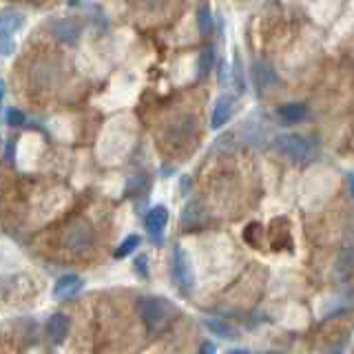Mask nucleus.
<instances>
[{
  "label": "nucleus",
  "mask_w": 354,
  "mask_h": 354,
  "mask_svg": "<svg viewBox=\"0 0 354 354\" xmlns=\"http://www.w3.org/2000/svg\"><path fill=\"white\" fill-rule=\"evenodd\" d=\"M138 308H140L142 319L147 321L149 326L162 324V321L166 319V315H169V306H166V301H162V299H158V297H144V299H140Z\"/></svg>",
  "instance_id": "nucleus-4"
},
{
  "label": "nucleus",
  "mask_w": 354,
  "mask_h": 354,
  "mask_svg": "<svg viewBox=\"0 0 354 354\" xmlns=\"http://www.w3.org/2000/svg\"><path fill=\"white\" fill-rule=\"evenodd\" d=\"M279 115H281V120H286V122H301L304 118H306V106L304 104H299V102H290V104H283L281 109H279Z\"/></svg>",
  "instance_id": "nucleus-15"
},
{
  "label": "nucleus",
  "mask_w": 354,
  "mask_h": 354,
  "mask_svg": "<svg viewBox=\"0 0 354 354\" xmlns=\"http://www.w3.org/2000/svg\"><path fill=\"white\" fill-rule=\"evenodd\" d=\"M140 241H142V239H140L138 235H129V237H127L124 241H122L120 246H118V250H115V257H118V259L127 257V254H131L133 250H136V248L140 246Z\"/></svg>",
  "instance_id": "nucleus-18"
},
{
  "label": "nucleus",
  "mask_w": 354,
  "mask_h": 354,
  "mask_svg": "<svg viewBox=\"0 0 354 354\" xmlns=\"http://www.w3.org/2000/svg\"><path fill=\"white\" fill-rule=\"evenodd\" d=\"M11 53H14V42H11V36L0 33V55H11Z\"/></svg>",
  "instance_id": "nucleus-21"
},
{
  "label": "nucleus",
  "mask_w": 354,
  "mask_h": 354,
  "mask_svg": "<svg viewBox=\"0 0 354 354\" xmlns=\"http://www.w3.org/2000/svg\"><path fill=\"white\" fill-rule=\"evenodd\" d=\"M80 286H82V281H80V277H77V274H64L53 286V299L64 301V299L73 297L77 290H80Z\"/></svg>",
  "instance_id": "nucleus-8"
},
{
  "label": "nucleus",
  "mask_w": 354,
  "mask_h": 354,
  "mask_svg": "<svg viewBox=\"0 0 354 354\" xmlns=\"http://www.w3.org/2000/svg\"><path fill=\"white\" fill-rule=\"evenodd\" d=\"M206 328L210 332H215L217 337H224V339L237 337V330L232 326H228L226 321H219V319H206Z\"/></svg>",
  "instance_id": "nucleus-16"
},
{
  "label": "nucleus",
  "mask_w": 354,
  "mask_h": 354,
  "mask_svg": "<svg viewBox=\"0 0 354 354\" xmlns=\"http://www.w3.org/2000/svg\"><path fill=\"white\" fill-rule=\"evenodd\" d=\"M14 153H16V142L9 140L7 147H5V160H7V164H14Z\"/></svg>",
  "instance_id": "nucleus-22"
},
{
  "label": "nucleus",
  "mask_w": 354,
  "mask_h": 354,
  "mask_svg": "<svg viewBox=\"0 0 354 354\" xmlns=\"http://www.w3.org/2000/svg\"><path fill=\"white\" fill-rule=\"evenodd\" d=\"M204 221V208L202 204H197V202H191L186 208H184V215H182V226L186 230H193L197 228L199 224Z\"/></svg>",
  "instance_id": "nucleus-12"
},
{
  "label": "nucleus",
  "mask_w": 354,
  "mask_h": 354,
  "mask_svg": "<svg viewBox=\"0 0 354 354\" xmlns=\"http://www.w3.org/2000/svg\"><path fill=\"white\" fill-rule=\"evenodd\" d=\"M232 77H235L237 93H243V91H246V80H243V71H241V62H239V58H235V69H232Z\"/></svg>",
  "instance_id": "nucleus-19"
},
{
  "label": "nucleus",
  "mask_w": 354,
  "mask_h": 354,
  "mask_svg": "<svg viewBox=\"0 0 354 354\" xmlns=\"http://www.w3.org/2000/svg\"><path fill=\"white\" fill-rule=\"evenodd\" d=\"M5 118H7L9 127H22V124H25V113H22L20 109H9Z\"/></svg>",
  "instance_id": "nucleus-20"
},
{
  "label": "nucleus",
  "mask_w": 354,
  "mask_h": 354,
  "mask_svg": "<svg viewBox=\"0 0 354 354\" xmlns=\"http://www.w3.org/2000/svg\"><path fill=\"white\" fill-rule=\"evenodd\" d=\"M195 18H197V31L202 33V36H208V33L213 31V16H210V9L206 3L197 7Z\"/></svg>",
  "instance_id": "nucleus-13"
},
{
  "label": "nucleus",
  "mask_w": 354,
  "mask_h": 354,
  "mask_svg": "<svg viewBox=\"0 0 354 354\" xmlns=\"http://www.w3.org/2000/svg\"><path fill=\"white\" fill-rule=\"evenodd\" d=\"M64 246L71 250H88L93 246V228L86 221H73L64 232Z\"/></svg>",
  "instance_id": "nucleus-3"
},
{
  "label": "nucleus",
  "mask_w": 354,
  "mask_h": 354,
  "mask_svg": "<svg viewBox=\"0 0 354 354\" xmlns=\"http://www.w3.org/2000/svg\"><path fill=\"white\" fill-rule=\"evenodd\" d=\"M142 3L147 5V7H160V5L166 3V0H142Z\"/></svg>",
  "instance_id": "nucleus-24"
},
{
  "label": "nucleus",
  "mask_w": 354,
  "mask_h": 354,
  "mask_svg": "<svg viewBox=\"0 0 354 354\" xmlns=\"http://www.w3.org/2000/svg\"><path fill=\"white\" fill-rule=\"evenodd\" d=\"M166 224H169V210H166L164 206H155L149 210L147 219H144V226H147V232L149 237L155 241V243H162V232L166 228Z\"/></svg>",
  "instance_id": "nucleus-6"
},
{
  "label": "nucleus",
  "mask_w": 354,
  "mask_h": 354,
  "mask_svg": "<svg viewBox=\"0 0 354 354\" xmlns=\"http://www.w3.org/2000/svg\"><path fill=\"white\" fill-rule=\"evenodd\" d=\"M230 113H232V100L228 95H221L217 102H215L213 115H210V127H213V129H221L230 120Z\"/></svg>",
  "instance_id": "nucleus-10"
},
{
  "label": "nucleus",
  "mask_w": 354,
  "mask_h": 354,
  "mask_svg": "<svg viewBox=\"0 0 354 354\" xmlns=\"http://www.w3.org/2000/svg\"><path fill=\"white\" fill-rule=\"evenodd\" d=\"M202 352H215V346H210V343H204V346H202Z\"/></svg>",
  "instance_id": "nucleus-25"
},
{
  "label": "nucleus",
  "mask_w": 354,
  "mask_h": 354,
  "mask_svg": "<svg viewBox=\"0 0 354 354\" xmlns=\"http://www.w3.org/2000/svg\"><path fill=\"white\" fill-rule=\"evenodd\" d=\"M22 22H25V16L20 14L16 9H3L0 11V33H5V36H11V33H16Z\"/></svg>",
  "instance_id": "nucleus-11"
},
{
  "label": "nucleus",
  "mask_w": 354,
  "mask_h": 354,
  "mask_svg": "<svg viewBox=\"0 0 354 354\" xmlns=\"http://www.w3.org/2000/svg\"><path fill=\"white\" fill-rule=\"evenodd\" d=\"M193 131H195V118L182 115L180 120H175L173 124L166 129V142L173 144V147H180V144H184L193 136Z\"/></svg>",
  "instance_id": "nucleus-5"
},
{
  "label": "nucleus",
  "mask_w": 354,
  "mask_h": 354,
  "mask_svg": "<svg viewBox=\"0 0 354 354\" xmlns=\"http://www.w3.org/2000/svg\"><path fill=\"white\" fill-rule=\"evenodd\" d=\"M44 332H47V339L51 343H62L69 335V319L64 315H53L49 317L47 326H44Z\"/></svg>",
  "instance_id": "nucleus-9"
},
{
  "label": "nucleus",
  "mask_w": 354,
  "mask_h": 354,
  "mask_svg": "<svg viewBox=\"0 0 354 354\" xmlns=\"http://www.w3.org/2000/svg\"><path fill=\"white\" fill-rule=\"evenodd\" d=\"M3 95H5V82L0 80V104H3Z\"/></svg>",
  "instance_id": "nucleus-26"
},
{
  "label": "nucleus",
  "mask_w": 354,
  "mask_h": 354,
  "mask_svg": "<svg viewBox=\"0 0 354 354\" xmlns=\"http://www.w3.org/2000/svg\"><path fill=\"white\" fill-rule=\"evenodd\" d=\"M173 281L177 286V290H182L184 295L191 292L195 286L191 259H188L184 248H175V252H173Z\"/></svg>",
  "instance_id": "nucleus-2"
},
{
  "label": "nucleus",
  "mask_w": 354,
  "mask_h": 354,
  "mask_svg": "<svg viewBox=\"0 0 354 354\" xmlns=\"http://www.w3.org/2000/svg\"><path fill=\"white\" fill-rule=\"evenodd\" d=\"M252 77H254V84H257V88H266L270 82L277 80L274 73H272V69H270L268 64H263V62H257V64H254V73H252Z\"/></svg>",
  "instance_id": "nucleus-14"
},
{
  "label": "nucleus",
  "mask_w": 354,
  "mask_h": 354,
  "mask_svg": "<svg viewBox=\"0 0 354 354\" xmlns=\"http://www.w3.org/2000/svg\"><path fill=\"white\" fill-rule=\"evenodd\" d=\"M27 3H31V5H42L44 0H27Z\"/></svg>",
  "instance_id": "nucleus-27"
},
{
  "label": "nucleus",
  "mask_w": 354,
  "mask_h": 354,
  "mask_svg": "<svg viewBox=\"0 0 354 354\" xmlns=\"http://www.w3.org/2000/svg\"><path fill=\"white\" fill-rule=\"evenodd\" d=\"M215 64V49L213 47H206L202 53H199V62H197V69H199V75H208L210 69H213Z\"/></svg>",
  "instance_id": "nucleus-17"
},
{
  "label": "nucleus",
  "mask_w": 354,
  "mask_h": 354,
  "mask_svg": "<svg viewBox=\"0 0 354 354\" xmlns=\"http://www.w3.org/2000/svg\"><path fill=\"white\" fill-rule=\"evenodd\" d=\"M277 149L297 164L310 162L315 158L313 144L301 136H295V133H288V136H281L279 140H277Z\"/></svg>",
  "instance_id": "nucleus-1"
},
{
  "label": "nucleus",
  "mask_w": 354,
  "mask_h": 354,
  "mask_svg": "<svg viewBox=\"0 0 354 354\" xmlns=\"http://www.w3.org/2000/svg\"><path fill=\"white\" fill-rule=\"evenodd\" d=\"M47 29H49L51 36H55V38L66 42V44H73L77 38H80V25H77L75 20H69V18L49 20Z\"/></svg>",
  "instance_id": "nucleus-7"
},
{
  "label": "nucleus",
  "mask_w": 354,
  "mask_h": 354,
  "mask_svg": "<svg viewBox=\"0 0 354 354\" xmlns=\"http://www.w3.org/2000/svg\"><path fill=\"white\" fill-rule=\"evenodd\" d=\"M147 257H144V254H140V257L136 259V268H138V272L142 274V277H147L149 274V270H147Z\"/></svg>",
  "instance_id": "nucleus-23"
}]
</instances>
